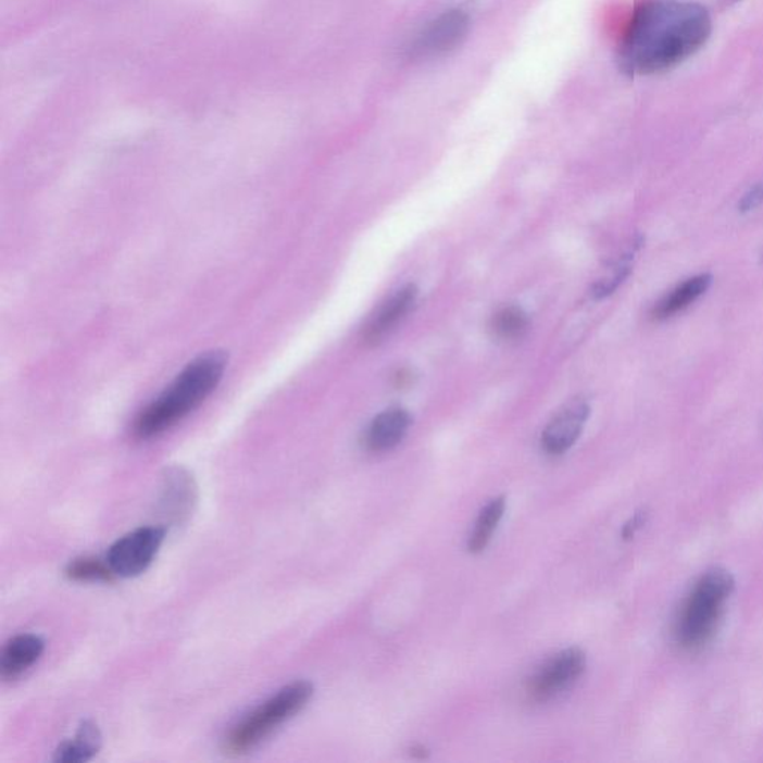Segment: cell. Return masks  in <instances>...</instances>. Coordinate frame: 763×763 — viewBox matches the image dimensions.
<instances>
[{
	"label": "cell",
	"instance_id": "obj_1",
	"mask_svg": "<svg viewBox=\"0 0 763 763\" xmlns=\"http://www.w3.org/2000/svg\"><path fill=\"white\" fill-rule=\"evenodd\" d=\"M713 34L710 12L690 0H642L634 8L617 48L624 74L649 76L680 66Z\"/></svg>",
	"mask_w": 763,
	"mask_h": 763
},
{
	"label": "cell",
	"instance_id": "obj_2",
	"mask_svg": "<svg viewBox=\"0 0 763 763\" xmlns=\"http://www.w3.org/2000/svg\"><path fill=\"white\" fill-rule=\"evenodd\" d=\"M227 367L226 353L212 351L191 361L136 420L134 433L148 440L175 427L215 391Z\"/></svg>",
	"mask_w": 763,
	"mask_h": 763
},
{
	"label": "cell",
	"instance_id": "obj_3",
	"mask_svg": "<svg viewBox=\"0 0 763 763\" xmlns=\"http://www.w3.org/2000/svg\"><path fill=\"white\" fill-rule=\"evenodd\" d=\"M734 589L733 574L721 568L710 570L695 584L674 630L683 649H701L712 640Z\"/></svg>",
	"mask_w": 763,
	"mask_h": 763
},
{
	"label": "cell",
	"instance_id": "obj_4",
	"mask_svg": "<svg viewBox=\"0 0 763 763\" xmlns=\"http://www.w3.org/2000/svg\"><path fill=\"white\" fill-rule=\"evenodd\" d=\"M313 697V685L309 681H295L284 686L267 701L257 706L233 726L223 741L224 753L228 756H242L266 741L284 723L291 721L308 705Z\"/></svg>",
	"mask_w": 763,
	"mask_h": 763
},
{
	"label": "cell",
	"instance_id": "obj_5",
	"mask_svg": "<svg viewBox=\"0 0 763 763\" xmlns=\"http://www.w3.org/2000/svg\"><path fill=\"white\" fill-rule=\"evenodd\" d=\"M164 538L166 529L162 526H142L118 538L108 550L104 560L116 577H138L150 568Z\"/></svg>",
	"mask_w": 763,
	"mask_h": 763
},
{
	"label": "cell",
	"instance_id": "obj_6",
	"mask_svg": "<svg viewBox=\"0 0 763 763\" xmlns=\"http://www.w3.org/2000/svg\"><path fill=\"white\" fill-rule=\"evenodd\" d=\"M586 668V654L578 648L562 650L546 662L529 681V693L537 701H548L568 689Z\"/></svg>",
	"mask_w": 763,
	"mask_h": 763
},
{
	"label": "cell",
	"instance_id": "obj_7",
	"mask_svg": "<svg viewBox=\"0 0 763 763\" xmlns=\"http://www.w3.org/2000/svg\"><path fill=\"white\" fill-rule=\"evenodd\" d=\"M470 20L463 11H446L433 20L413 42L412 58L429 59L455 50L468 34Z\"/></svg>",
	"mask_w": 763,
	"mask_h": 763
},
{
	"label": "cell",
	"instance_id": "obj_8",
	"mask_svg": "<svg viewBox=\"0 0 763 763\" xmlns=\"http://www.w3.org/2000/svg\"><path fill=\"white\" fill-rule=\"evenodd\" d=\"M589 417V405L585 401L576 400L565 405L564 409L546 427L541 443L550 455H562L576 443L586 421Z\"/></svg>",
	"mask_w": 763,
	"mask_h": 763
},
{
	"label": "cell",
	"instance_id": "obj_9",
	"mask_svg": "<svg viewBox=\"0 0 763 763\" xmlns=\"http://www.w3.org/2000/svg\"><path fill=\"white\" fill-rule=\"evenodd\" d=\"M416 297L415 285H405L399 291L393 292L368 321L363 336L365 343L377 345L385 337L391 335L415 307Z\"/></svg>",
	"mask_w": 763,
	"mask_h": 763
},
{
	"label": "cell",
	"instance_id": "obj_10",
	"mask_svg": "<svg viewBox=\"0 0 763 763\" xmlns=\"http://www.w3.org/2000/svg\"><path fill=\"white\" fill-rule=\"evenodd\" d=\"M412 417L404 409L396 408L377 415L365 431L364 443L368 451L387 452L404 439Z\"/></svg>",
	"mask_w": 763,
	"mask_h": 763
},
{
	"label": "cell",
	"instance_id": "obj_11",
	"mask_svg": "<svg viewBox=\"0 0 763 763\" xmlns=\"http://www.w3.org/2000/svg\"><path fill=\"white\" fill-rule=\"evenodd\" d=\"M46 650V641L35 634H22L7 642L0 656V673L5 680H15L36 664Z\"/></svg>",
	"mask_w": 763,
	"mask_h": 763
},
{
	"label": "cell",
	"instance_id": "obj_12",
	"mask_svg": "<svg viewBox=\"0 0 763 763\" xmlns=\"http://www.w3.org/2000/svg\"><path fill=\"white\" fill-rule=\"evenodd\" d=\"M713 276L710 273H701L693 278L686 279L685 283L677 285L671 289L664 299L658 301L653 308L652 316L656 321H665L673 318L677 313L686 311L693 304L695 301L701 299L702 296L712 287Z\"/></svg>",
	"mask_w": 763,
	"mask_h": 763
},
{
	"label": "cell",
	"instance_id": "obj_13",
	"mask_svg": "<svg viewBox=\"0 0 763 763\" xmlns=\"http://www.w3.org/2000/svg\"><path fill=\"white\" fill-rule=\"evenodd\" d=\"M102 747V734L96 723L86 721L79 725L72 740L63 741L55 749L54 761L59 763H83L93 759Z\"/></svg>",
	"mask_w": 763,
	"mask_h": 763
},
{
	"label": "cell",
	"instance_id": "obj_14",
	"mask_svg": "<svg viewBox=\"0 0 763 763\" xmlns=\"http://www.w3.org/2000/svg\"><path fill=\"white\" fill-rule=\"evenodd\" d=\"M505 512V497H498L481 510L477 517L475 529L468 538V550L472 553L484 552L491 541L492 534L498 524L503 520Z\"/></svg>",
	"mask_w": 763,
	"mask_h": 763
},
{
	"label": "cell",
	"instance_id": "obj_15",
	"mask_svg": "<svg viewBox=\"0 0 763 763\" xmlns=\"http://www.w3.org/2000/svg\"><path fill=\"white\" fill-rule=\"evenodd\" d=\"M64 576L76 584H110L116 577L107 560L91 556L76 558L71 561L64 568Z\"/></svg>",
	"mask_w": 763,
	"mask_h": 763
},
{
	"label": "cell",
	"instance_id": "obj_16",
	"mask_svg": "<svg viewBox=\"0 0 763 763\" xmlns=\"http://www.w3.org/2000/svg\"><path fill=\"white\" fill-rule=\"evenodd\" d=\"M528 315L522 309L508 307L492 316L491 332L497 339L512 341L521 339L528 330Z\"/></svg>",
	"mask_w": 763,
	"mask_h": 763
},
{
	"label": "cell",
	"instance_id": "obj_17",
	"mask_svg": "<svg viewBox=\"0 0 763 763\" xmlns=\"http://www.w3.org/2000/svg\"><path fill=\"white\" fill-rule=\"evenodd\" d=\"M640 245L641 240H636V242L633 243V247L628 249V252L622 255L621 260L614 264L612 273L593 285L592 295L596 296L597 299H604V297L613 295V292L616 291L622 284H624V280L628 278L630 273V261H633L637 249L640 248Z\"/></svg>",
	"mask_w": 763,
	"mask_h": 763
},
{
	"label": "cell",
	"instance_id": "obj_18",
	"mask_svg": "<svg viewBox=\"0 0 763 763\" xmlns=\"http://www.w3.org/2000/svg\"><path fill=\"white\" fill-rule=\"evenodd\" d=\"M762 207L763 180L750 187L749 190L745 192V196L741 197L740 203H738V209H740L741 214H749V212L756 211V209Z\"/></svg>",
	"mask_w": 763,
	"mask_h": 763
},
{
	"label": "cell",
	"instance_id": "obj_19",
	"mask_svg": "<svg viewBox=\"0 0 763 763\" xmlns=\"http://www.w3.org/2000/svg\"><path fill=\"white\" fill-rule=\"evenodd\" d=\"M642 522H645V517L642 515H636L633 517V521L628 522V524L625 525L624 528V538H630L636 534L637 529L640 528L642 525Z\"/></svg>",
	"mask_w": 763,
	"mask_h": 763
},
{
	"label": "cell",
	"instance_id": "obj_20",
	"mask_svg": "<svg viewBox=\"0 0 763 763\" xmlns=\"http://www.w3.org/2000/svg\"><path fill=\"white\" fill-rule=\"evenodd\" d=\"M413 756H417L421 759L427 758V750L424 749V747H417V749L412 750Z\"/></svg>",
	"mask_w": 763,
	"mask_h": 763
}]
</instances>
